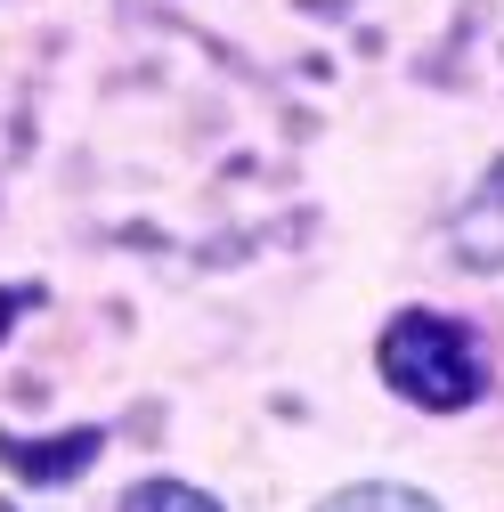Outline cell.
<instances>
[{
  "mask_svg": "<svg viewBox=\"0 0 504 512\" xmlns=\"http://www.w3.org/2000/svg\"><path fill=\"white\" fill-rule=\"evenodd\" d=\"M114 512H220V496H204L196 480H139Z\"/></svg>",
  "mask_w": 504,
  "mask_h": 512,
  "instance_id": "obj_5",
  "label": "cell"
},
{
  "mask_svg": "<svg viewBox=\"0 0 504 512\" xmlns=\"http://www.w3.org/2000/svg\"><path fill=\"white\" fill-rule=\"evenodd\" d=\"M318 512H439L423 488H407V480H350V488H334Z\"/></svg>",
  "mask_w": 504,
  "mask_h": 512,
  "instance_id": "obj_4",
  "label": "cell"
},
{
  "mask_svg": "<svg viewBox=\"0 0 504 512\" xmlns=\"http://www.w3.org/2000/svg\"><path fill=\"white\" fill-rule=\"evenodd\" d=\"M41 293L33 285H9V293H0V342H9V326H17V309H33Z\"/></svg>",
  "mask_w": 504,
  "mask_h": 512,
  "instance_id": "obj_6",
  "label": "cell"
},
{
  "mask_svg": "<svg viewBox=\"0 0 504 512\" xmlns=\"http://www.w3.org/2000/svg\"><path fill=\"white\" fill-rule=\"evenodd\" d=\"M448 252H456V269H472V277H496L504 269V155L480 171V187L456 204Z\"/></svg>",
  "mask_w": 504,
  "mask_h": 512,
  "instance_id": "obj_3",
  "label": "cell"
},
{
  "mask_svg": "<svg viewBox=\"0 0 504 512\" xmlns=\"http://www.w3.org/2000/svg\"><path fill=\"white\" fill-rule=\"evenodd\" d=\"M374 374L423 415H464L488 391V358L472 342L464 317H439V309H399L383 342H374Z\"/></svg>",
  "mask_w": 504,
  "mask_h": 512,
  "instance_id": "obj_1",
  "label": "cell"
},
{
  "mask_svg": "<svg viewBox=\"0 0 504 512\" xmlns=\"http://www.w3.org/2000/svg\"><path fill=\"white\" fill-rule=\"evenodd\" d=\"M106 431L98 423H74V431H49V439H25V431H0V472H17L25 488H57V480H82L98 464Z\"/></svg>",
  "mask_w": 504,
  "mask_h": 512,
  "instance_id": "obj_2",
  "label": "cell"
}]
</instances>
